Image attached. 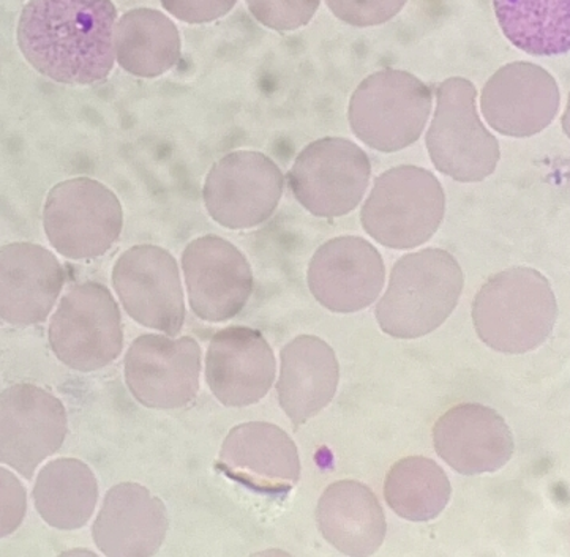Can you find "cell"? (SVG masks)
Returning <instances> with one entry per match:
<instances>
[{
	"label": "cell",
	"mask_w": 570,
	"mask_h": 557,
	"mask_svg": "<svg viewBox=\"0 0 570 557\" xmlns=\"http://www.w3.org/2000/svg\"><path fill=\"white\" fill-rule=\"evenodd\" d=\"M112 0H28L17 41L29 66L68 86L104 81L116 66Z\"/></svg>",
	"instance_id": "obj_1"
},
{
	"label": "cell",
	"mask_w": 570,
	"mask_h": 557,
	"mask_svg": "<svg viewBox=\"0 0 570 557\" xmlns=\"http://www.w3.org/2000/svg\"><path fill=\"white\" fill-rule=\"evenodd\" d=\"M459 261L441 248H426L395 262L387 291L376 305L381 330L400 340L435 332L455 310L463 291Z\"/></svg>",
	"instance_id": "obj_2"
},
{
	"label": "cell",
	"mask_w": 570,
	"mask_h": 557,
	"mask_svg": "<svg viewBox=\"0 0 570 557\" xmlns=\"http://www.w3.org/2000/svg\"><path fill=\"white\" fill-rule=\"evenodd\" d=\"M558 319V302L546 277L530 267L493 275L473 304L475 334L503 354L534 351L549 340Z\"/></svg>",
	"instance_id": "obj_3"
},
{
	"label": "cell",
	"mask_w": 570,
	"mask_h": 557,
	"mask_svg": "<svg viewBox=\"0 0 570 557\" xmlns=\"http://www.w3.org/2000/svg\"><path fill=\"white\" fill-rule=\"evenodd\" d=\"M444 212L440 180L424 168L399 167L376 177L361 221L367 235L384 247L411 250L435 236Z\"/></svg>",
	"instance_id": "obj_4"
},
{
	"label": "cell",
	"mask_w": 570,
	"mask_h": 557,
	"mask_svg": "<svg viewBox=\"0 0 570 557\" xmlns=\"http://www.w3.org/2000/svg\"><path fill=\"white\" fill-rule=\"evenodd\" d=\"M432 112V90L414 74L381 70L358 84L350 101L351 130L362 142L392 153L421 138Z\"/></svg>",
	"instance_id": "obj_5"
},
{
	"label": "cell",
	"mask_w": 570,
	"mask_h": 557,
	"mask_svg": "<svg viewBox=\"0 0 570 557\" xmlns=\"http://www.w3.org/2000/svg\"><path fill=\"white\" fill-rule=\"evenodd\" d=\"M43 228L63 258L82 261L111 250L124 228V209L111 188L90 177H73L49 190Z\"/></svg>",
	"instance_id": "obj_6"
},
{
	"label": "cell",
	"mask_w": 570,
	"mask_h": 557,
	"mask_svg": "<svg viewBox=\"0 0 570 557\" xmlns=\"http://www.w3.org/2000/svg\"><path fill=\"white\" fill-rule=\"evenodd\" d=\"M473 82L449 78L438 88L435 118L426 133V149L441 175L456 182H482L500 161L498 139L483 127L475 107Z\"/></svg>",
	"instance_id": "obj_7"
},
{
	"label": "cell",
	"mask_w": 570,
	"mask_h": 557,
	"mask_svg": "<svg viewBox=\"0 0 570 557\" xmlns=\"http://www.w3.org/2000/svg\"><path fill=\"white\" fill-rule=\"evenodd\" d=\"M49 345L71 370L97 371L115 362L124 348L122 318L107 286L86 281L62 297L49 322Z\"/></svg>",
	"instance_id": "obj_8"
},
{
	"label": "cell",
	"mask_w": 570,
	"mask_h": 557,
	"mask_svg": "<svg viewBox=\"0 0 570 557\" xmlns=\"http://www.w3.org/2000/svg\"><path fill=\"white\" fill-rule=\"evenodd\" d=\"M372 165L364 150L343 138H323L305 147L288 175L291 191L313 216H348L364 198Z\"/></svg>",
	"instance_id": "obj_9"
},
{
	"label": "cell",
	"mask_w": 570,
	"mask_h": 557,
	"mask_svg": "<svg viewBox=\"0 0 570 557\" xmlns=\"http://www.w3.org/2000/svg\"><path fill=\"white\" fill-rule=\"evenodd\" d=\"M285 188L282 169L255 150H237L220 158L203 187L204 206L215 223L239 231L269 220Z\"/></svg>",
	"instance_id": "obj_10"
},
{
	"label": "cell",
	"mask_w": 570,
	"mask_h": 557,
	"mask_svg": "<svg viewBox=\"0 0 570 557\" xmlns=\"http://www.w3.org/2000/svg\"><path fill=\"white\" fill-rule=\"evenodd\" d=\"M120 304L149 329L177 337L185 322V299L175 256L157 245H135L117 259L111 273Z\"/></svg>",
	"instance_id": "obj_11"
},
{
	"label": "cell",
	"mask_w": 570,
	"mask_h": 557,
	"mask_svg": "<svg viewBox=\"0 0 570 557\" xmlns=\"http://www.w3.org/2000/svg\"><path fill=\"white\" fill-rule=\"evenodd\" d=\"M67 430L66 408L48 390L17 384L0 391V462L24 479L62 447Z\"/></svg>",
	"instance_id": "obj_12"
},
{
	"label": "cell",
	"mask_w": 570,
	"mask_h": 557,
	"mask_svg": "<svg viewBox=\"0 0 570 557\" xmlns=\"http://www.w3.org/2000/svg\"><path fill=\"white\" fill-rule=\"evenodd\" d=\"M199 375L202 348L191 337L141 335L127 351V386L146 408H184L198 395Z\"/></svg>",
	"instance_id": "obj_13"
},
{
	"label": "cell",
	"mask_w": 570,
	"mask_h": 557,
	"mask_svg": "<svg viewBox=\"0 0 570 557\" xmlns=\"http://www.w3.org/2000/svg\"><path fill=\"white\" fill-rule=\"evenodd\" d=\"M183 272L188 302L203 321H229L252 297V267L239 248L223 237L191 240L183 253Z\"/></svg>",
	"instance_id": "obj_14"
},
{
	"label": "cell",
	"mask_w": 570,
	"mask_h": 557,
	"mask_svg": "<svg viewBox=\"0 0 570 557\" xmlns=\"http://www.w3.org/2000/svg\"><path fill=\"white\" fill-rule=\"evenodd\" d=\"M313 297L335 314H356L375 304L383 291V256L357 236L335 237L321 245L308 266Z\"/></svg>",
	"instance_id": "obj_15"
},
{
	"label": "cell",
	"mask_w": 570,
	"mask_h": 557,
	"mask_svg": "<svg viewBox=\"0 0 570 557\" xmlns=\"http://www.w3.org/2000/svg\"><path fill=\"white\" fill-rule=\"evenodd\" d=\"M557 79L531 62H512L487 81L482 90L483 118L504 137L541 133L560 111Z\"/></svg>",
	"instance_id": "obj_16"
},
{
	"label": "cell",
	"mask_w": 570,
	"mask_h": 557,
	"mask_svg": "<svg viewBox=\"0 0 570 557\" xmlns=\"http://www.w3.org/2000/svg\"><path fill=\"white\" fill-rule=\"evenodd\" d=\"M277 360L258 330L233 326L215 334L206 356V379L228 408H245L269 394Z\"/></svg>",
	"instance_id": "obj_17"
},
{
	"label": "cell",
	"mask_w": 570,
	"mask_h": 557,
	"mask_svg": "<svg viewBox=\"0 0 570 557\" xmlns=\"http://www.w3.org/2000/svg\"><path fill=\"white\" fill-rule=\"evenodd\" d=\"M66 284V270L48 248L30 242L0 247V321H47Z\"/></svg>",
	"instance_id": "obj_18"
},
{
	"label": "cell",
	"mask_w": 570,
	"mask_h": 557,
	"mask_svg": "<svg viewBox=\"0 0 570 557\" xmlns=\"http://www.w3.org/2000/svg\"><path fill=\"white\" fill-rule=\"evenodd\" d=\"M436 454L463 476L497 473L511 461L513 436L503 417L478 402L449 409L433 428Z\"/></svg>",
	"instance_id": "obj_19"
},
{
	"label": "cell",
	"mask_w": 570,
	"mask_h": 557,
	"mask_svg": "<svg viewBox=\"0 0 570 557\" xmlns=\"http://www.w3.org/2000/svg\"><path fill=\"white\" fill-rule=\"evenodd\" d=\"M218 466L226 476L259 493H285L301 479L294 440L277 425L248 421L226 436Z\"/></svg>",
	"instance_id": "obj_20"
},
{
	"label": "cell",
	"mask_w": 570,
	"mask_h": 557,
	"mask_svg": "<svg viewBox=\"0 0 570 557\" xmlns=\"http://www.w3.org/2000/svg\"><path fill=\"white\" fill-rule=\"evenodd\" d=\"M168 511L160 499L138 484L109 489L96 523L94 541L105 556L157 555L168 533Z\"/></svg>",
	"instance_id": "obj_21"
},
{
	"label": "cell",
	"mask_w": 570,
	"mask_h": 557,
	"mask_svg": "<svg viewBox=\"0 0 570 557\" xmlns=\"http://www.w3.org/2000/svg\"><path fill=\"white\" fill-rule=\"evenodd\" d=\"M340 367L334 349L313 335H301L283 348L278 401L294 427L307 424L337 394Z\"/></svg>",
	"instance_id": "obj_22"
},
{
	"label": "cell",
	"mask_w": 570,
	"mask_h": 557,
	"mask_svg": "<svg viewBox=\"0 0 570 557\" xmlns=\"http://www.w3.org/2000/svg\"><path fill=\"white\" fill-rule=\"evenodd\" d=\"M316 521L326 541L346 556H372L386 537V517L375 493L356 480L324 489Z\"/></svg>",
	"instance_id": "obj_23"
},
{
	"label": "cell",
	"mask_w": 570,
	"mask_h": 557,
	"mask_svg": "<svg viewBox=\"0 0 570 557\" xmlns=\"http://www.w3.org/2000/svg\"><path fill=\"white\" fill-rule=\"evenodd\" d=\"M115 56L117 66L136 78H160L183 58V37L169 14L138 7L116 22Z\"/></svg>",
	"instance_id": "obj_24"
},
{
	"label": "cell",
	"mask_w": 570,
	"mask_h": 557,
	"mask_svg": "<svg viewBox=\"0 0 570 557\" xmlns=\"http://www.w3.org/2000/svg\"><path fill=\"white\" fill-rule=\"evenodd\" d=\"M98 484L86 462L60 458L48 462L33 487V503L51 528L75 530L88 525L96 510Z\"/></svg>",
	"instance_id": "obj_25"
},
{
	"label": "cell",
	"mask_w": 570,
	"mask_h": 557,
	"mask_svg": "<svg viewBox=\"0 0 570 557\" xmlns=\"http://www.w3.org/2000/svg\"><path fill=\"white\" fill-rule=\"evenodd\" d=\"M570 0H493L505 39L527 54L561 56L570 49Z\"/></svg>",
	"instance_id": "obj_26"
},
{
	"label": "cell",
	"mask_w": 570,
	"mask_h": 557,
	"mask_svg": "<svg viewBox=\"0 0 570 557\" xmlns=\"http://www.w3.org/2000/svg\"><path fill=\"white\" fill-rule=\"evenodd\" d=\"M451 493L448 474L438 462L424 457L395 462L384 481L387 506L407 521L435 519L443 514Z\"/></svg>",
	"instance_id": "obj_27"
},
{
	"label": "cell",
	"mask_w": 570,
	"mask_h": 557,
	"mask_svg": "<svg viewBox=\"0 0 570 557\" xmlns=\"http://www.w3.org/2000/svg\"><path fill=\"white\" fill-rule=\"evenodd\" d=\"M248 10L264 28L293 32L307 26L320 9L321 0H245Z\"/></svg>",
	"instance_id": "obj_28"
},
{
	"label": "cell",
	"mask_w": 570,
	"mask_h": 557,
	"mask_svg": "<svg viewBox=\"0 0 570 557\" xmlns=\"http://www.w3.org/2000/svg\"><path fill=\"white\" fill-rule=\"evenodd\" d=\"M332 13L354 28H373L395 18L407 0H326Z\"/></svg>",
	"instance_id": "obj_29"
},
{
	"label": "cell",
	"mask_w": 570,
	"mask_h": 557,
	"mask_svg": "<svg viewBox=\"0 0 570 557\" xmlns=\"http://www.w3.org/2000/svg\"><path fill=\"white\" fill-rule=\"evenodd\" d=\"M28 491L9 469L0 468V538L9 537L24 521Z\"/></svg>",
	"instance_id": "obj_30"
},
{
	"label": "cell",
	"mask_w": 570,
	"mask_h": 557,
	"mask_svg": "<svg viewBox=\"0 0 570 557\" xmlns=\"http://www.w3.org/2000/svg\"><path fill=\"white\" fill-rule=\"evenodd\" d=\"M169 17L187 24H207L232 13L237 0H160Z\"/></svg>",
	"instance_id": "obj_31"
}]
</instances>
